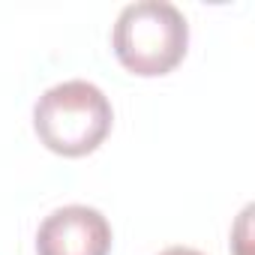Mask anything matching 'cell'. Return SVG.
Here are the masks:
<instances>
[{"mask_svg":"<svg viewBox=\"0 0 255 255\" xmlns=\"http://www.w3.org/2000/svg\"><path fill=\"white\" fill-rule=\"evenodd\" d=\"M186 15L168 0H135L123 6L111 30L117 60L141 78L168 75L186 57Z\"/></svg>","mask_w":255,"mask_h":255,"instance_id":"2","label":"cell"},{"mask_svg":"<svg viewBox=\"0 0 255 255\" xmlns=\"http://www.w3.org/2000/svg\"><path fill=\"white\" fill-rule=\"evenodd\" d=\"M114 111L108 96L81 78L48 87L33 105V129L57 156H87L111 132Z\"/></svg>","mask_w":255,"mask_h":255,"instance_id":"1","label":"cell"},{"mask_svg":"<svg viewBox=\"0 0 255 255\" xmlns=\"http://www.w3.org/2000/svg\"><path fill=\"white\" fill-rule=\"evenodd\" d=\"M159 255H204V252L189 249V246H168V249H165V252H159Z\"/></svg>","mask_w":255,"mask_h":255,"instance_id":"4","label":"cell"},{"mask_svg":"<svg viewBox=\"0 0 255 255\" xmlns=\"http://www.w3.org/2000/svg\"><path fill=\"white\" fill-rule=\"evenodd\" d=\"M111 225L87 204L51 210L36 231V255H108Z\"/></svg>","mask_w":255,"mask_h":255,"instance_id":"3","label":"cell"}]
</instances>
